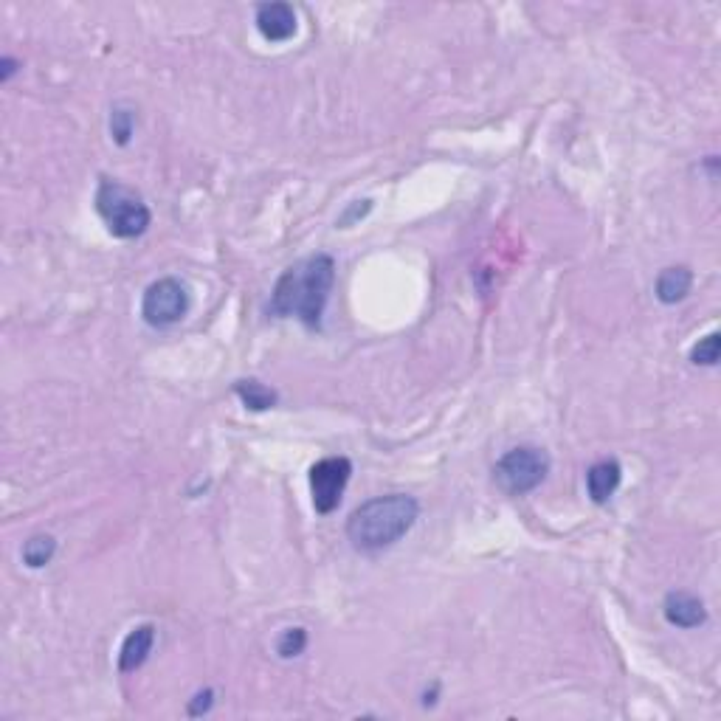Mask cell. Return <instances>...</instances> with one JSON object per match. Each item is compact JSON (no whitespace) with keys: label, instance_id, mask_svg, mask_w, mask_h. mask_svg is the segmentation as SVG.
I'll list each match as a JSON object with an SVG mask.
<instances>
[{"label":"cell","instance_id":"cell-1","mask_svg":"<svg viewBox=\"0 0 721 721\" xmlns=\"http://www.w3.org/2000/svg\"><path fill=\"white\" fill-rule=\"evenodd\" d=\"M333 285L336 262L330 254H313L293 262L274 285L268 313L277 319H299L307 330H319Z\"/></svg>","mask_w":721,"mask_h":721},{"label":"cell","instance_id":"cell-2","mask_svg":"<svg viewBox=\"0 0 721 721\" xmlns=\"http://www.w3.org/2000/svg\"><path fill=\"white\" fill-rule=\"evenodd\" d=\"M420 516V505L415 496L406 493H389L369 499L355 507L347 519V538L361 553H381L386 547L398 544L415 527Z\"/></svg>","mask_w":721,"mask_h":721},{"label":"cell","instance_id":"cell-3","mask_svg":"<svg viewBox=\"0 0 721 721\" xmlns=\"http://www.w3.org/2000/svg\"><path fill=\"white\" fill-rule=\"evenodd\" d=\"M96 212L105 220L113 237L119 240H133L150 229V206L144 203L136 189L105 178L96 189Z\"/></svg>","mask_w":721,"mask_h":721},{"label":"cell","instance_id":"cell-4","mask_svg":"<svg viewBox=\"0 0 721 721\" xmlns=\"http://www.w3.org/2000/svg\"><path fill=\"white\" fill-rule=\"evenodd\" d=\"M547 474H550V457L536 445H519L493 465V482L507 496H524L536 491Z\"/></svg>","mask_w":721,"mask_h":721},{"label":"cell","instance_id":"cell-5","mask_svg":"<svg viewBox=\"0 0 721 721\" xmlns=\"http://www.w3.org/2000/svg\"><path fill=\"white\" fill-rule=\"evenodd\" d=\"M189 310V293L178 279L164 277L155 279L153 285L144 291L141 299V316L150 327H172L186 316Z\"/></svg>","mask_w":721,"mask_h":721},{"label":"cell","instance_id":"cell-6","mask_svg":"<svg viewBox=\"0 0 721 721\" xmlns=\"http://www.w3.org/2000/svg\"><path fill=\"white\" fill-rule=\"evenodd\" d=\"M353 476V462L347 457H324L310 468V496L316 513H333L341 505L344 488Z\"/></svg>","mask_w":721,"mask_h":721},{"label":"cell","instance_id":"cell-7","mask_svg":"<svg viewBox=\"0 0 721 721\" xmlns=\"http://www.w3.org/2000/svg\"><path fill=\"white\" fill-rule=\"evenodd\" d=\"M257 29L268 43H285L296 34V12L291 3H262L257 6Z\"/></svg>","mask_w":721,"mask_h":721},{"label":"cell","instance_id":"cell-8","mask_svg":"<svg viewBox=\"0 0 721 721\" xmlns=\"http://www.w3.org/2000/svg\"><path fill=\"white\" fill-rule=\"evenodd\" d=\"M662 612H665V620L676 629H699L707 620L705 603L691 592H671L662 603Z\"/></svg>","mask_w":721,"mask_h":721},{"label":"cell","instance_id":"cell-9","mask_svg":"<svg viewBox=\"0 0 721 721\" xmlns=\"http://www.w3.org/2000/svg\"><path fill=\"white\" fill-rule=\"evenodd\" d=\"M153 643H155L153 623L136 626V629L124 637L122 651H119V671H122V674H133V671H139L141 665L147 662V657H150Z\"/></svg>","mask_w":721,"mask_h":721},{"label":"cell","instance_id":"cell-10","mask_svg":"<svg viewBox=\"0 0 721 721\" xmlns=\"http://www.w3.org/2000/svg\"><path fill=\"white\" fill-rule=\"evenodd\" d=\"M620 479L623 471L614 460H600L595 462L589 471H586V491L592 496L595 505H606L614 496V491L620 488Z\"/></svg>","mask_w":721,"mask_h":721},{"label":"cell","instance_id":"cell-11","mask_svg":"<svg viewBox=\"0 0 721 721\" xmlns=\"http://www.w3.org/2000/svg\"><path fill=\"white\" fill-rule=\"evenodd\" d=\"M691 285V271H688L685 265H674V268H665L660 277H657L654 293H657V299H660L662 305H676V302H682V299L691 293Z\"/></svg>","mask_w":721,"mask_h":721},{"label":"cell","instance_id":"cell-12","mask_svg":"<svg viewBox=\"0 0 721 721\" xmlns=\"http://www.w3.org/2000/svg\"><path fill=\"white\" fill-rule=\"evenodd\" d=\"M234 392H237L240 400L246 403L248 409H254V412H265V409L277 406V392L268 389V386H262L260 381H237Z\"/></svg>","mask_w":721,"mask_h":721},{"label":"cell","instance_id":"cell-13","mask_svg":"<svg viewBox=\"0 0 721 721\" xmlns=\"http://www.w3.org/2000/svg\"><path fill=\"white\" fill-rule=\"evenodd\" d=\"M57 553V541L51 536H31L26 544H23V564L31 569H40L46 567L48 561L54 558Z\"/></svg>","mask_w":721,"mask_h":721},{"label":"cell","instance_id":"cell-14","mask_svg":"<svg viewBox=\"0 0 721 721\" xmlns=\"http://www.w3.org/2000/svg\"><path fill=\"white\" fill-rule=\"evenodd\" d=\"M719 353H721V336L719 333H710L705 336L696 347L691 350V361L699 367H716L719 364Z\"/></svg>","mask_w":721,"mask_h":721},{"label":"cell","instance_id":"cell-15","mask_svg":"<svg viewBox=\"0 0 721 721\" xmlns=\"http://www.w3.org/2000/svg\"><path fill=\"white\" fill-rule=\"evenodd\" d=\"M307 645V631L305 629H288L282 637H279L277 651L282 660H291V657H299L305 651Z\"/></svg>","mask_w":721,"mask_h":721},{"label":"cell","instance_id":"cell-16","mask_svg":"<svg viewBox=\"0 0 721 721\" xmlns=\"http://www.w3.org/2000/svg\"><path fill=\"white\" fill-rule=\"evenodd\" d=\"M133 127H136V116L130 113V110H113V119H110V133H113V139L116 144H127L130 136H133Z\"/></svg>","mask_w":721,"mask_h":721},{"label":"cell","instance_id":"cell-17","mask_svg":"<svg viewBox=\"0 0 721 721\" xmlns=\"http://www.w3.org/2000/svg\"><path fill=\"white\" fill-rule=\"evenodd\" d=\"M212 702H215V693L212 691H200L192 702H189V716H203L212 710Z\"/></svg>","mask_w":721,"mask_h":721},{"label":"cell","instance_id":"cell-18","mask_svg":"<svg viewBox=\"0 0 721 721\" xmlns=\"http://www.w3.org/2000/svg\"><path fill=\"white\" fill-rule=\"evenodd\" d=\"M0 68H3V71H0V79H3V82H9V79L15 77L17 62L12 60V57H3V60H0Z\"/></svg>","mask_w":721,"mask_h":721}]
</instances>
